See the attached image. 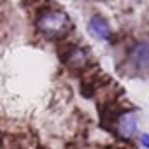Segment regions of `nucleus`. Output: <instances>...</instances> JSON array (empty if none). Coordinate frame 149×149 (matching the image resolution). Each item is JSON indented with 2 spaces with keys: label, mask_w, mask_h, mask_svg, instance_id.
Instances as JSON below:
<instances>
[{
  "label": "nucleus",
  "mask_w": 149,
  "mask_h": 149,
  "mask_svg": "<svg viewBox=\"0 0 149 149\" xmlns=\"http://www.w3.org/2000/svg\"><path fill=\"white\" fill-rule=\"evenodd\" d=\"M35 25L42 35L56 39L63 37L70 30V18L60 9H42L35 19Z\"/></svg>",
  "instance_id": "f257e3e1"
},
{
  "label": "nucleus",
  "mask_w": 149,
  "mask_h": 149,
  "mask_svg": "<svg viewBox=\"0 0 149 149\" xmlns=\"http://www.w3.org/2000/svg\"><path fill=\"white\" fill-rule=\"evenodd\" d=\"M130 61L139 72L149 70V42H139L130 51Z\"/></svg>",
  "instance_id": "f03ea898"
},
{
  "label": "nucleus",
  "mask_w": 149,
  "mask_h": 149,
  "mask_svg": "<svg viewBox=\"0 0 149 149\" xmlns=\"http://www.w3.org/2000/svg\"><path fill=\"white\" fill-rule=\"evenodd\" d=\"M116 128H118V133L123 139H130L135 133V130H137V116H135V112L133 111L123 112L116 119Z\"/></svg>",
  "instance_id": "7ed1b4c3"
},
{
  "label": "nucleus",
  "mask_w": 149,
  "mask_h": 149,
  "mask_svg": "<svg viewBox=\"0 0 149 149\" xmlns=\"http://www.w3.org/2000/svg\"><path fill=\"white\" fill-rule=\"evenodd\" d=\"M88 32H90L93 37L100 39V40H107V39L111 37L109 23H107L102 16H98V14H95V16L90 18V21H88Z\"/></svg>",
  "instance_id": "20e7f679"
},
{
  "label": "nucleus",
  "mask_w": 149,
  "mask_h": 149,
  "mask_svg": "<svg viewBox=\"0 0 149 149\" xmlns=\"http://www.w3.org/2000/svg\"><path fill=\"white\" fill-rule=\"evenodd\" d=\"M140 142H142V146H144V147H147V149H149V133H144V135L140 137Z\"/></svg>",
  "instance_id": "39448f33"
}]
</instances>
